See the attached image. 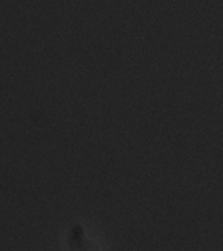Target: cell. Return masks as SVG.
<instances>
[{"label": "cell", "instance_id": "1", "mask_svg": "<svg viewBox=\"0 0 223 251\" xmlns=\"http://www.w3.org/2000/svg\"><path fill=\"white\" fill-rule=\"evenodd\" d=\"M69 246L72 250H92V246H89V241L84 234V228L81 225H76L69 231Z\"/></svg>", "mask_w": 223, "mask_h": 251}]
</instances>
